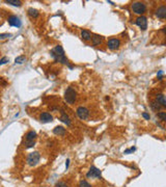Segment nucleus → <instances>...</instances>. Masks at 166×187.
Listing matches in <instances>:
<instances>
[{"label":"nucleus","instance_id":"obj_1","mask_svg":"<svg viewBox=\"0 0 166 187\" xmlns=\"http://www.w3.org/2000/svg\"><path fill=\"white\" fill-rule=\"evenodd\" d=\"M51 56L54 58L56 61L63 63V65H69V60L65 55V50L61 46H56L51 51Z\"/></svg>","mask_w":166,"mask_h":187},{"label":"nucleus","instance_id":"obj_2","mask_svg":"<svg viewBox=\"0 0 166 187\" xmlns=\"http://www.w3.org/2000/svg\"><path fill=\"white\" fill-rule=\"evenodd\" d=\"M77 92L72 86H69L65 92V100L68 104H74L76 101Z\"/></svg>","mask_w":166,"mask_h":187},{"label":"nucleus","instance_id":"obj_3","mask_svg":"<svg viewBox=\"0 0 166 187\" xmlns=\"http://www.w3.org/2000/svg\"><path fill=\"white\" fill-rule=\"evenodd\" d=\"M132 11L137 15H143L147 11V5H145L143 2H140V1H137V2H133L132 3Z\"/></svg>","mask_w":166,"mask_h":187},{"label":"nucleus","instance_id":"obj_4","mask_svg":"<svg viewBox=\"0 0 166 187\" xmlns=\"http://www.w3.org/2000/svg\"><path fill=\"white\" fill-rule=\"evenodd\" d=\"M40 159H41V155L38 152L29 153L27 156V164L30 166H34L40 162Z\"/></svg>","mask_w":166,"mask_h":187},{"label":"nucleus","instance_id":"obj_5","mask_svg":"<svg viewBox=\"0 0 166 187\" xmlns=\"http://www.w3.org/2000/svg\"><path fill=\"white\" fill-rule=\"evenodd\" d=\"M77 115L79 117L80 119H86L87 117H89V110L84 107V106H80L77 108Z\"/></svg>","mask_w":166,"mask_h":187},{"label":"nucleus","instance_id":"obj_6","mask_svg":"<svg viewBox=\"0 0 166 187\" xmlns=\"http://www.w3.org/2000/svg\"><path fill=\"white\" fill-rule=\"evenodd\" d=\"M86 177L87 178H101L102 177V171L97 168L95 166H90L89 171L88 173H86Z\"/></svg>","mask_w":166,"mask_h":187},{"label":"nucleus","instance_id":"obj_7","mask_svg":"<svg viewBox=\"0 0 166 187\" xmlns=\"http://www.w3.org/2000/svg\"><path fill=\"white\" fill-rule=\"evenodd\" d=\"M135 24L142 30H145L147 28V19L144 16H139L135 21Z\"/></svg>","mask_w":166,"mask_h":187},{"label":"nucleus","instance_id":"obj_8","mask_svg":"<svg viewBox=\"0 0 166 187\" xmlns=\"http://www.w3.org/2000/svg\"><path fill=\"white\" fill-rule=\"evenodd\" d=\"M7 22H8V24L11 25V26H13V27L19 28V27H21V25H22V21L20 20L19 17H17V16H11L7 19Z\"/></svg>","mask_w":166,"mask_h":187},{"label":"nucleus","instance_id":"obj_9","mask_svg":"<svg viewBox=\"0 0 166 187\" xmlns=\"http://www.w3.org/2000/svg\"><path fill=\"white\" fill-rule=\"evenodd\" d=\"M107 46H108V48L110 49V50L114 51V50H116V49L120 48V41L118 40V38H110V40L108 41V44H107Z\"/></svg>","mask_w":166,"mask_h":187},{"label":"nucleus","instance_id":"obj_10","mask_svg":"<svg viewBox=\"0 0 166 187\" xmlns=\"http://www.w3.org/2000/svg\"><path fill=\"white\" fill-rule=\"evenodd\" d=\"M40 119H41L42 123L46 124V123H51L53 121V117L49 112H42L41 115H40Z\"/></svg>","mask_w":166,"mask_h":187},{"label":"nucleus","instance_id":"obj_11","mask_svg":"<svg viewBox=\"0 0 166 187\" xmlns=\"http://www.w3.org/2000/svg\"><path fill=\"white\" fill-rule=\"evenodd\" d=\"M156 16L158 17L159 19H165L166 18V6L162 5L157 9L156 11Z\"/></svg>","mask_w":166,"mask_h":187},{"label":"nucleus","instance_id":"obj_12","mask_svg":"<svg viewBox=\"0 0 166 187\" xmlns=\"http://www.w3.org/2000/svg\"><path fill=\"white\" fill-rule=\"evenodd\" d=\"M102 40H103V38H102L101 35H99V34L91 35V41H93V46H98V45H100V44L102 43Z\"/></svg>","mask_w":166,"mask_h":187},{"label":"nucleus","instance_id":"obj_13","mask_svg":"<svg viewBox=\"0 0 166 187\" xmlns=\"http://www.w3.org/2000/svg\"><path fill=\"white\" fill-rule=\"evenodd\" d=\"M159 104H160L162 107H165L166 106V100H165V96L163 95V94H159V95H157V97H156V100Z\"/></svg>","mask_w":166,"mask_h":187},{"label":"nucleus","instance_id":"obj_14","mask_svg":"<svg viewBox=\"0 0 166 187\" xmlns=\"http://www.w3.org/2000/svg\"><path fill=\"white\" fill-rule=\"evenodd\" d=\"M53 133H54L55 135L63 136L65 134V129L63 126H57V127H55L54 129H53Z\"/></svg>","mask_w":166,"mask_h":187},{"label":"nucleus","instance_id":"obj_15","mask_svg":"<svg viewBox=\"0 0 166 187\" xmlns=\"http://www.w3.org/2000/svg\"><path fill=\"white\" fill-rule=\"evenodd\" d=\"M36 131H29V132L26 134V141H29V140H36Z\"/></svg>","mask_w":166,"mask_h":187},{"label":"nucleus","instance_id":"obj_16","mask_svg":"<svg viewBox=\"0 0 166 187\" xmlns=\"http://www.w3.org/2000/svg\"><path fill=\"white\" fill-rule=\"evenodd\" d=\"M27 13H28V16L31 17V18H38V15H40V13H38V9H36V8H32V7H30L29 9L27 11Z\"/></svg>","mask_w":166,"mask_h":187},{"label":"nucleus","instance_id":"obj_17","mask_svg":"<svg viewBox=\"0 0 166 187\" xmlns=\"http://www.w3.org/2000/svg\"><path fill=\"white\" fill-rule=\"evenodd\" d=\"M60 121H61V122H63L65 124H67L68 126H70V125H71V119H70V117H69L68 114H65V112H61Z\"/></svg>","mask_w":166,"mask_h":187},{"label":"nucleus","instance_id":"obj_18","mask_svg":"<svg viewBox=\"0 0 166 187\" xmlns=\"http://www.w3.org/2000/svg\"><path fill=\"white\" fill-rule=\"evenodd\" d=\"M81 36L82 38L84 40V41H89L90 38H91V34H90L89 31H87V30H82L81 31Z\"/></svg>","mask_w":166,"mask_h":187},{"label":"nucleus","instance_id":"obj_19","mask_svg":"<svg viewBox=\"0 0 166 187\" xmlns=\"http://www.w3.org/2000/svg\"><path fill=\"white\" fill-rule=\"evenodd\" d=\"M151 107H152L153 110H155V111H158L162 108V106H161L157 101H153V102H151Z\"/></svg>","mask_w":166,"mask_h":187},{"label":"nucleus","instance_id":"obj_20","mask_svg":"<svg viewBox=\"0 0 166 187\" xmlns=\"http://www.w3.org/2000/svg\"><path fill=\"white\" fill-rule=\"evenodd\" d=\"M25 60H26V57H25V55H20V56H18L15 59V63H18V65H22L23 62H25Z\"/></svg>","mask_w":166,"mask_h":187},{"label":"nucleus","instance_id":"obj_21","mask_svg":"<svg viewBox=\"0 0 166 187\" xmlns=\"http://www.w3.org/2000/svg\"><path fill=\"white\" fill-rule=\"evenodd\" d=\"M7 4H11V5H14V6H18V7H20V6L22 5V2L21 1H18V0H6L5 1Z\"/></svg>","mask_w":166,"mask_h":187},{"label":"nucleus","instance_id":"obj_22","mask_svg":"<svg viewBox=\"0 0 166 187\" xmlns=\"http://www.w3.org/2000/svg\"><path fill=\"white\" fill-rule=\"evenodd\" d=\"M157 117H158L162 122H165L166 121V112L165 111H160V112L157 113Z\"/></svg>","mask_w":166,"mask_h":187},{"label":"nucleus","instance_id":"obj_23","mask_svg":"<svg viewBox=\"0 0 166 187\" xmlns=\"http://www.w3.org/2000/svg\"><path fill=\"white\" fill-rule=\"evenodd\" d=\"M36 144V140H29V141H26V144H25V148L26 149H30V148H33Z\"/></svg>","mask_w":166,"mask_h":187},{"label":"nucleus","instance_id":"obj_24","mask_svg":"<svg viewBox=\"0 0 166 187\" xmlns=\"http://www.w3.org/2000/svg\"><path fill=\"white\" fill-rule=\"evenodd\" d=\"M79 187H91V185L88 183L87 181H85V180H83V181H80L79 183Z\"/></svg>","mask_w":166,"mask_h":187},{"label":"nucleus","instance_id":"obj_25","mask_svg":"<svg viewBox=\"0 0 166 187\" xmlns=\"http://www.w3.org/2000/svg\"><path fill=\"white\" fill-rule=\"evenodd\" d=\"M11 33H0V40H5V38H11Z\"/></svg>","mask_w":166,"mask_h":187},{"label":"nucleus","instance_id":"obj_26","mask_svg":"<svg viewBox=\"0 0 166 187\" xmlns=\"http://www.w3.org/2000/svg\"><path fill=\"white\" fill-rule=\"evenodd\" d=\"M9 61V59H8L7 57L6 56H4V57H2L1 59H0V65H5L6 62H8Z\"/></svg>","mask_w":166,"mask_h":187},{"label":"nucleus","instance_id":"obj_27","mask_svg":"<svg viewBox=\"0 0 166 187\" xmlns=\"http://www.w3.org/2000/svg\"><path fill=\"white\" fill-rule=\"evenodd\" d=\"M55 187H69V185L65 182H57L56 184H55Z\"/></svg>","mask_w":166,"mask_h":187},{"label":"nucleus","instance_id":"obj_28","mask_svg":"<svg viewBox=\"0 0 166 187\" xmlns=\"http://www.w3.org/2000/svg\"><path fill=\"white\" fill-rule=\"evenodd\" d=\"M135 150H136V148H135V146H133V148H131V149L126 150L125 152H124V154H130V153H133Z\"/></svg>","mask_w":166,"mask_h":187},{"label":"nucleus","instance_id":"obj_29","mask_svg":"<svg viewBox=\"0 0 166 187\" xmlns=\"http://www.w3.org/2000/svg\"><path fill=\"white\" fill-rule=\"evenodd\" d=\"M0 85H1V86H6V85H7V82H6L3 78H0Z\"/></svg>","mask_w":166,"mask_h":187},{"label":"nucleus","instance_id":"obj_30","mask_svg":"<svg viewBox=\"0 0 166 187\" xmlns=\"http://www.w3.org/2000/svg\"><path fill=\"white\" fill-rule=\"evenodd\" d=\"M142 117H144L145 119H151L150 114H147V112H143V113H142Z\"/></svg>","mask_w":166,"mask_h":187},{"label":"nucleus","instance_id":"obj_31","mask_svg":"<svg viewBox=\"0 0 166 187\" xmlns=\"http://www.w3.org/2000/svg\"><path fill=\"white\" fill-rule=\"evenodd\" d=\"M162 76H163V71H159L158 72V78L160 79H162Z\"/></svg>","mask_w":166,"mask_h":187},{"label":"nucleus","instance_id":"obj_32","mask_svg":"<svg viewBox=\"0 0 166 187\" xmlns=\"http://www.w3.org/2000/svg\"><path fill=\"white\" fill-rule=\"evenodd\" d=\"M69 164H70V159L67 160V162H65V167L68 168L69 167Z\"/></svg>","mask_w":166,"mask_h":187}]
</instances>
